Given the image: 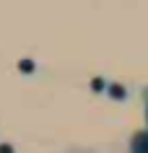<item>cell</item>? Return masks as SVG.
Returning a JSON list of instances; mask_svg holds the SVG:
<instances>
[{
    "instance_id": "cell-1",
    "label": "cell",
    "mask_w": 148,
    "mask_h": 153,
    "mask_svg": "<svg viewBox=\"0 0 148 153\" xmlns=\"http://www.w3.org/2000/svg\"><path fill=\"white\" fill-rule=\"evenodd\" d=\"M130 153H148V130H140L130 137Z\"/></svg>"
},
{
    "instance_id": "cell-2",
    "label": "cell",
    "mask_w": 148,
    "mask_h": 153,
    "mask_svg": "<svg viewBox=\"0 0 148 153\" xmlns=\"http://www.w3.org/2000/svg\"><path fill=\"white\" fill-rule=\"evenodd\" d=\"M107 96L115 99V101H125L127 99V88L120 86V83H107Z\"/></svg>"
},
{
    "instance_id": "cell-3",
    "label": "cell",
    "mask_w": 148,
    "mask_h": 153,
    "mask_svg": "<svg viewBox=\"0 0 148 153\" xmlns=\"http://www.w3.org/2000/svg\"><path fill=\"white\" fill-rule=\"evenodd\" d=\"M140 96H143V117H146V130H148V86L143 88Z\"/></svg>"
},
{
    "instance_id": "cell-4",
    "label": "cell",
    "mask_w": 148,
    "mask_h": 153,
    "mask_svg": "<svg viewBox=\"0 0 148 153\" xmlns=\"http://www.w3.org/2000/svg\"><path fill=\"white\" fill-rule=\"evenodd\" d=\"M91 86H94V91H99V94H101V91H107V88H104V81H101V78H96Z\"/></svg>"
},
{
    "instance_id": "cell-5",
    "label": "cell",
    "mask_w": 148,
    "mask_h": 153,
    "mask_svg": "<svg viewBox=\"0 0 148 153\" xmlns=\"http://www.w3.org/2000/svg\"><path fill=\"white\" fill-rule=\"evenodd\" d=\"M0 153H16V148L10 143H0Z\"/></svg>"
}]
</instances>
